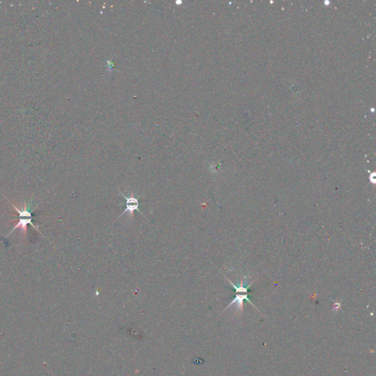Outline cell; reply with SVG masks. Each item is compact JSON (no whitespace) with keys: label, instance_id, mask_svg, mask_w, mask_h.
<instances>
[{"label":"cell","instance_id":"1","mask_svg":"<svg viewBox=\"0 0 376 376\" xmlns=\"http://www.w3.org/2000/svg\"><path fill=\"white\" fill-rule=\"evenodd\" d=\"M13 206L14 207L15 211L18 213V223L15 225L14 228L11 230V232H10L9 235H10V234L14 231V230H16V229H21V230L24 232H27V225H29H29L32 226L34 229L37 230V227H35L34 224L32 223V207H31V204H24V207H23L22 210H21L17 208L14 205Z\"/></svg>","mask_w":376,"mask_h":376},{"label":"cell","instance_id":"2","mask_svg":"<svg viewBox=\"0 0 376 376\" xmlns=\"http://www.w3.org/2000/svg\"><path fill=\"white\" fill-rule=\"evenodd\" d=\"M227 281H229V282L230 283V284H232V287H233V288L235 289V299L233 300V301H232L231 304H230L228 306H227V309H229L230 308V306H231L232 304H238V307L240 308V309H242L243 308H244V301H249V303H250L251 304L253 305V306H255L253 304V303L251 302L250 300H249V288H250L251 285V284H249L248 286H245V284H244V281H241V284H240V286H237L235 285V284H234L231 281H230V280L227 279Z\"/></svg>","mask_w":376,"mask_h":376},{"label":"cell","instance_id":"3","mask_svg":"<svg viewBox=\"0 0 376 376\" xmlns=\"http://www.w3.org/2000/svg\"><path fill=\"white\" fill-rule=\"evenodd\" d=\"M119 193L123 196V197L125 198V201H126V204H126V208H125V211L122 213V214L119 216V218L123 216L126 213H129V216L131 217V216H133L134 211H138L139 213H140L142 214L141 212H140L138 209L139 205H140L138 199L134 196V193H133V192L131 193V196H129V197L125 196V195H124V193H122L121 191H119Z\"/></svg>","mask_w":376,"mask_h":376}]
</instances>
